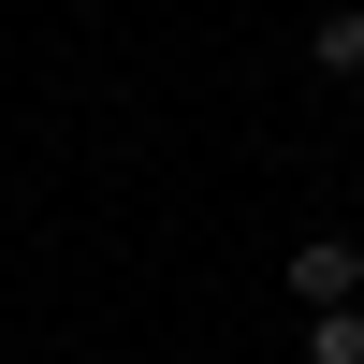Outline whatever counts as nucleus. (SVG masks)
Instances as JSON below:
<instances>
[{"label":"nucleus","instance_id":"2","mask_svg":"<svg viewBox=\"0 0 364 364\" xmlns=\"http://www.w3.org/2000/svg\"><path fill=\"white\" fill-rule=\"evenodd\" d=\"M306 364H364V306H321L306 321Z\"/></svg>","mask_w":364,"mask_h":364},{"label":"nucleus","instance_id":"1","mask_svg":"<svg viewBox=\"0 0 364 364\" xmlns=\"http://www.w3.org/2000/svg\"><path fill=\"white\" fill-rule=\"evenodd\" d=\"M291 291H306V306H364V248L350 233H306V248H291Z\"/></svg>","mask_w":364,"mask_h":364},{"label":"nucleus","instance_id":"3","mask_svg":"<svg viewBox=\"0 0 364 364\" xmlns=\"http://www.w3.org/2000/svg\"><path fill=\"white\" fill-rule=\"evenodd\" d=\"M321 73H364V15H321Z\"/></svg>","mask_w":364,"mask_h":364}]
</instances>
